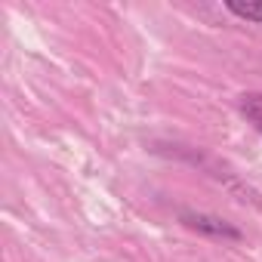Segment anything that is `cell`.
<instances>
[{"label":"cell","mask_w":262,"mask_h":262,"mask_svg":"<svg viewBox=\"0 0 262 262\" xmlns=\"http://www.w3.org/2000/svg\"><path fill=\"white\" fill-rule=\"evenodd\" d=\"M179 222H182L185 228L204 234V237H213V241H241V237H244V231H241L234 222H228V219H222V216H216V213L179 210Z\"/></svg>","instance_id":"6da1fadb"},{"label":"cell","mask_w":262,"mask_h":262,"mask_svg":"<svg viewBox=\"0 0 262 262\" xmlns=\"http://www.w3.org/2000/svg\"><path fill=\"white\" fill-rule=\"evenodd\" d=\"M225 10L244 22H253V25H262V0H225Z\"/></svg>","instance_id":"7a4b0ae2"},{"label":"cell","mask_w":262,"mask_h":262,"mask_svg":"<svg viewBox=\"0 0 262 262\" xmlns=\"http://www.w3.org/2000/svg\"><path fill=\"white\" fill-rule=\"evenodd\" d=\"M241 111L247 114V120L262 133V102H259V96L256 93H250V96H241Z\"/></svg>","instance_id":"3957f363"},{"label":"cell","mask_w":262,"mask_h":262,"mask_svg":"<svg viewBox=\"0 0 262 262\" xmlns=\"http://www.w3.org/2000/svg\"><path fill=\"white\" fill-rule=\"evenodd\" d=\"M256 96H259V93H256ZM259 102H262V96H259Z\"/></svg>","instance_id":"277c9868"}]
</instances>
